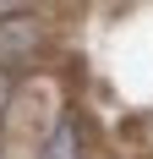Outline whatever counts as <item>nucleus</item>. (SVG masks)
Here are the masks:
<instances>
[{"label": "nucleus", "instance_id": "1", "mask_svg": "<svg viewBox=\"0 0 153 159\" xmlns=\"http://www.w3.org/2000/svg\"><path fill=\"white\" fill-rule=\"evenodd\" d=\"M44 49V16L38 11H6L0 16V71H22Z\"/></svg>", "mask_w": 153, "mask_h": 159}, {"label": "nucleus", "instance_id": "2", "mask_svg": "<svg viewBox=\"0 0 153 159\" xmlns=\"http://www.w3.org/2000/svg\"><path fill=\"white\" fill-rule=\"evenodd\" d=\"M44 159H76V121L71 115L55 121V132H49V143H44Z\"/></svg>", "mask_w": 153, "mask_h": 159}, {"label": "nucleus", "instance_id": "3", "mask_svg": "<svg viewBox=\"0 0 153 159\" xmlns=\"http://www.w3.org/2000/svg\"><path fill=\"white\" fill-rule=\"evenodd\" d=\"M16 6H22V0H0V16H6V11H16Z\"/></svg>", "mask_w": 153, "mask_h": 159}]
</instances>
